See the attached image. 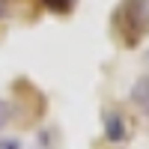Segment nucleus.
Returning a JSON list of instances; mask_svg holds the SVG:
<instances>
[{
    "mask_svg": "<svg viewBox=\"0 0 149 149\" xmlns=\"http://www.w3.org/2000/svg\"><path fill=\"white\" fill-rule=\"evenodd\" d=\"M0 9H3V3H0Z\"/></svg>",
    "mask_w": 149,
    "mask_h": 149,
    "instance_id": "obj_6",
    "label": "nucleus"
},
{
    "mask_svg": "<svg viewBox=\"0 0 149 149\" xmlns=\"http://www.w3.org/2000/svg\"><path fill=\"white\" fill-rule=\"evenodd\" d=\"M42 3L48 9H54V12H69L72 9V0H42Z\"/></svg>",
    "mask_w": 149,
    "mask_h": 149,
    "instance_id": "obj_3",
    "label": "nucleus"
},
{
    "mask_svg": "<svg viewBox=\"0 0 149 149\" xmlns=\"http://www.w3.org/2000/svg\"><path fill=\"white\" fill-rule=\"evenodd\" d=\"M131 98H134V104H137L143 113H149V78H140L137 84H134Z\"/></svg>",
    "mask_w": 149,
    "mask_h": 149,
    "instance_id": "obj_2",
    "label": "nucleus"
},
{
    "mask_svg": "<svg viewBox=\"0 0 149 149\" xmlns=\"http://www.w3.org/2000/svg\"><path fill=\"white\" fill-rule=\"evenodd\" d=\"M104 137L110 143H119L122 137H125V119H122V113H110L107 122H104Z\"/></svg>",
    "mask_w": 149,
    "mask_h": 149,
    "instance_id": "obj_1",
    "label": "nucleus"
},
{
    "mask_svg": "<svg viewBox=\"0 0 149 149\" xmlns=\"http://www.w3.org/2000/svg\"><path fill=\"white\" fill-rule=\"evenodd\" d=\"M9 116H12V104L6 102V98H0V128L9 122Z\"/></svg>",
    "mask_w": 149,
    "mask_h": 149,
    "instance_id": "obj_4",
    "label": "nucleus"
},
{
    "mask_svg": "<svg viewBox=\"0 0 149 149\" xmlns=\"http://www.w3.org/2000/svg\"><path fill=\"white\" fill-rule=\"evenodd\" d=\"M0 149H21V140H15V137H0Z\"/></svg>",
    "mask_w": 149,
    "mask_h": 149,
    "instance_id": "obj_5",
    "label": "nucleus"
}]
</instances>
